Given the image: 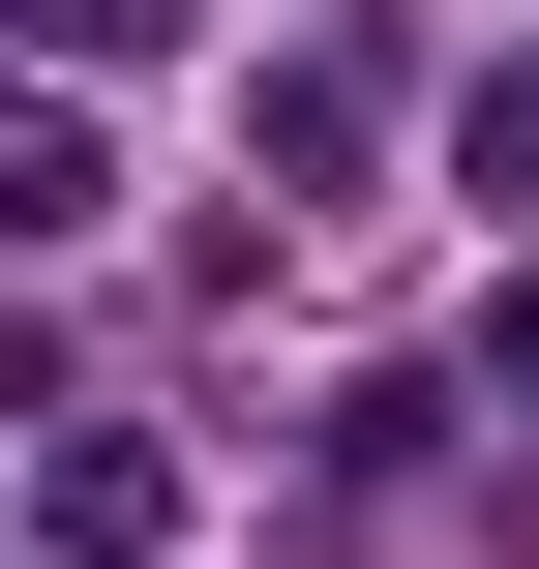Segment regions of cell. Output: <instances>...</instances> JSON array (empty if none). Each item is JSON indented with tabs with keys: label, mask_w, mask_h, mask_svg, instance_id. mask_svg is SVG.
I'll return each instance as SVG.
<instances>
[{
	"label": "cell",
	"mask_w": 539,
	"mask_h": 569,
	"mask_svg": "<svg viewBox=\"0 0 539 569\" xmlns=\"http://www.w3.org/2000/svg\"><path fill=\"white\" fill-rule=\"evenodd\" d=\"M30 540L60 569H150L180 540V450H150V420H60V450H30Z\"/></svg>",
	"instance_id": "6da1fadb"
},
{
	"label": "cell",
	"mask_w": 539,
	"mask_h": 569,
	"mask_svg": "<svg viewBox=\"0 0 539 569\" xmlns=\"http://www.w3.org/2000/svg\"><path fill=\"white\" fill-rule=\"evenodd\" d=\"M60 210H90V120H60V90H0V240H60Z\"/></svg>",
	"instance_id": "7a4b0ae2"
},
{
	"label": "cell",
	"mask_w": 539,
	"mask_h": 569,
	"mask_svg": "<svg viewBox=\"0 0 539 569\" xmlns=\"http://www.w3.org/2000/svg\"><path fill=\"white\" fill-rule=\"evenodd\" d=\"M450 180H480V210H539V60H480V90H450Z\"/></svg>",
	"instance_id": "3957f363"
},
{
	"label": "cell",
	"mask_w": 539,
	"mask_h": 569,
	"mask_svg": "<svg viewBox=\"0 0 539 569\" xmlns=\"http://www.w3.org/2000/svg\"><path fill=\"white\" fill-rule=\"evenodd\" d=\"M30 30H60V60H150V30H180V0H30Z\"/></svg>",
	"instance_id": "277c9868"
}]
</instances>
